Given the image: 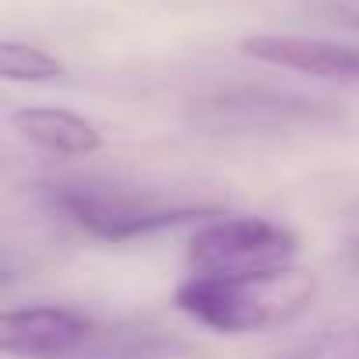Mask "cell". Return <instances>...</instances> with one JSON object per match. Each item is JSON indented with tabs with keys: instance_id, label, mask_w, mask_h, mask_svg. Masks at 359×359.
I'll return each instance as SVG.
<instances>
[{
	"instance_id": "6",
	"label": "cell",
	"mask_w": 359,
	"mask_h": 359,
	"mask_svg": "<svg viewBox=\"0 0 359 359\" xmlns=\"http://www.w3.org/2000/svg\"><path fill=\"white\" fill-rule=\"evenodd\" d=\"M243 57L261 60L268 67L359 85V46L331 43V39H306V36H247L240 43Z\"/></svg>"
},
{
	"instance_id": "4",
	"label": "cell",
	"mask_w": 359,
	"mask_h": 359,
	"mask_svg": "<svg viewBox=\"0 0 359 359\" xmlns=\"http://www.w3.org/2000/svg\"><path fill=\"white\" fill-rule=\"evenodd\" d=\"M334 109L292 92H268V88H229L215 92L201 102H194V120L205 130H236V134H257V130H285L299 123L331 120Z\"/></svg>"
},
{
	"instance_id": "10",
	"label": "cell",
	"mask_w": 359,
	"mask_h": 359,
	"mask_svg": "<svg viewBox=\"0 0 359 359\" xmlns=\"http://www.w3.org/2000/svg\"><path fill=\"white\" fill-rule=\"evenodd\" d=\"M355 254H359V243H355Z\"/></svg>"
},
{
	"instance_id": "1",
	"label": "cell",
	"mask_w": 359,
	"mask_h": 359,
	"mask_svg": "<svg viewBox=\"0 0 359 359\" xmlns=\"http://www.w3.org/2000/svg\"><path fill=\"white\" fill-rule=\"evenodd\" d=\"M313 296V271L278 264L240 275H191L176 289V310L215 334H257L292 324Z\"/></svg>"
},
{
	"instance_id": "8",
	"label": "cell",
	"mask_w": 359,
	"mask_h": 359,
	"mask_svg": "<svg viewBox=\"0 0 359 359\" xmlns=\"http://www.w3.org/2000/svg\"><path fill=\"white\" fill-rule=\"evenodd\" d=\"M64 74H67L64 60L32 46V43H18V39L0 43V78H8V81H53Z\"/></svg>"
},
{
	"instance_id": "7",
	"label": "cell",
	"mask_w": 359,
	"mask_h": 359,
	"mask_svg": "<svg viewBox=\"0 0 359 359\" xmlns=\"http://www.w3.org/2000/svg\"><path fill=\"white\" fill-rule=\"evenodd\" d=\"M11 127L39 151L57 155V158H85L95 155L102 148V130L71 113V109H57V106H25L11 113Z\"/></svg>"
},
{
	"instance_id": "5",
	"label": "cell",
	"mask_w": 359,
	"mask_h": 359,
	"mask_svg": "<svg viewBox=\"0 0 359 359\" xmlns=\"http://www.w3.org/2000/svg\"><path fill=\"white\" fill-rule=\"evenodd\" d=\"M92 338V317L74 306L39 303L0 313V352L18 359H60Z\"/></svg>"
},
{
	"instance_id": "2",
	"label": "cell",
	"mask_w": 359,
	"mask_h": 359,
	"mask_svg": "<svg viewBox=\"0 0 359 359\" xmlns=\"http://www.w3.org/2000/svg\"><path fill=\"white\" fill-rule=\"evenodd\" d=\"M53 212H60L81 233L106 240V243H130L141 236H155L180 226H205L226 215L222 205H198V201H162L155 194L120 191V187H95V184H57L46 187Z\"/></svg>"
},
{
	"instance_id": "9",
	"label": "cell",
	"mask_w": 359,
	"mask_h": 359,
	"mask_svg": "<svg viewBox=\"0 0 359 359\" xmlns=\"http://www.w3.org/2000/svg\"><path fill=\"white\" fill-rule=\"evenodd\" d=\"M324 4H327L334 15H345V18L359 22V0H324Z\"/></svg>"
},
{
	"instance_id": "3",
	"label": "cell",
	"mask_w": 359,
	"mask_h": 359,
	"mask_svg": "<svg viewBox=\"0 0 359 359\" xmlns=\"http://www.w3.org/2000/svg\"><path fill=\"white\" fill-rule=\"evenodd\" d=\"M299 240L289 226L261 215H219L194 229L187 261L194 275H240L292 264Z\"/></svg>"
}]
</instances>
